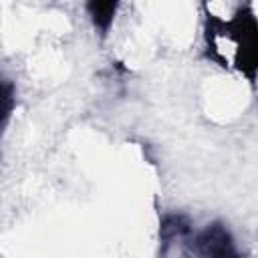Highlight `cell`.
Here are the masks:
<instances>
[{"instance_id":"cell-1","label":"cell","mask_w":258,"mask_h":258,"mask_svg":"<svg viewBox=\"0 0 258 258\" xmlns=\"http://www.w3.org/2000/svg\"><path fill=\"white\" fill-rule=\"evenodd\" d=\"M204 16V56L214 62L228 44L226 71H236L254 85L258 71V22L252 6H238L230 18H220L210 10H206Z\"/></svg>"},{"instance_id":"cell-2","label":"cell","mask_w":258,"mask_h":258,"mask_svg":"<svg viewBox=\"0 0 258 258\" xmlns=\"http://www.w3.org/2000/svg\"><path fill=\"white\" fill-rule=\"evenodd\" d=\"M185 240L194 258H242L236 238L220 220L204 226L198 232H191Z\"/></svg>"},{"instance_id":"cell-3","label":"cell","mask_w":258,"mask_h":258,"mask_svg":"<svg viewBox=\"0 0 258 258\" xmlns=\"http://www.w3.org/2000/svg\"><path fill=\"white\" fill-rule=\"evenodd\" d=\"M85 10L91 18V24L93 28L99 32L101 38H107L111 26H113V20H115V14L119 10V2L117 0H109V2H99V0H91L85 4Z\"/></svg>"},{"instance_id":"cell-4","label":"cell","mask_w":258,"mask_h":258,"mask_svg":"<svg viewBox=\"0 0 258 258\" xmlns=\"http://www.w3.org/2000/svg\"><path fill=\"white\" fill-rule=\"evenodd\" d=\"M194 232L191 228V222L185 214H179V212H171V214H165L159 222V238L163 242V246L171 244L173 240L181 238L185 240L189 234Z\"/></svg>"},{"instance_id":"cell-5","label":"cell","mask_w":258,"mask_h":258,"mask_svg":"<svg viewBox=\"0 0 258 258\" xmlns=\"http://www.w3.org/2000/svg\"><path fill=\"white\" fill-rule=\"evenodd\" d=\"M18 99H16V85L12 79L0 73V143L4 137V131L16 111Z\"/></svg>"}]
</instances>
